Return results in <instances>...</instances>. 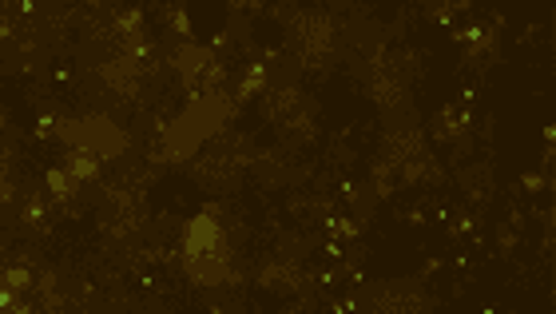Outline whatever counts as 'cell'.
I'll list each match as a JSON object with an SVG mask.
<instances>
[{
  "mask_svg": "<svg viewBox=\"0 0 556 314\" xmlns=\"http://www.w3.org/2000/svg\"><path fill=\"white\" fill-rule=\"evenodd\" d=\"M183 267L199 287H222L234 279L222 223H215L211 215H195L183 227Z\"/></svg>",
  "mask_w": 556,
  "mask_h": 314,
  "instance_id": "1",
  "label": "cell"
},
{
  "mask_svg": "<svg viewBox=\"0 0 556 314\" xmlns=\"http://www.w3.org/2000/svg\"><path fill=\"white\" fill-rule=\"evenodd\" d=\"M294 44H298V56L306 64L318 68L338 48V28H334V20L322 16V12H302L298 20H294Z\"/></svg>",
  "mask_w": 556,
  "mask_h": 314,
  "instance_id": "2",
  "label": "cell"
},
{
  "mask_svg": "<svg viewBox=\"0 0 556 314\" xmlns=\"http://www.w3.org/2000/svg\"><path fill=\"white\" fill-rule=\"evenodd\" d=\"M270 120H278L282 127H310V103L302 100V92H274L270 100Z\"/></svg>",
  "mask_w": 556,
  "mask_h": 314,
  "instance_id": "3",
  "label": "cell"
},
{
  "mask_svg": "<svg viewBox=\"0 0 556 314\" xmlns=\"http://www.w3.org/2000/svg\"><path fill=\"white\" fill-rule=\"evenodd\" d=\"M64 171H68L76 183L96 180V175H100V151H91V147L76 144L72 151H68V159H64Z\"/></svg>",
  "mask_w": 556,
  "mask_h": 314,
  "instance_id": "4",
  "label": "cell"
},
{
  "mask_svg": "<svg viewBox=\"0 0 556 314\" xmlns=\"http://www.w3.org/2000/svg\"><path fill=\"white\" fill-rule=\"evenodd\" d=\"M263 287H270V291H298V270L274 263V267L263 270Z\"/></svg>",
  "mask_w": 556,
  "mask_h": 314,
  "instance_id": "5",
  "label": "cell"
},
{
  "mask_svg": "<svg viewBox=\"0 0 556 314\" xmlns=\"http://www.w3.org/2000/svg\"><path fill=\"white\" fill-rule=\"evenodd\" d=\"M48 187H52V199H60V203L76 199V180H72L68 171H60V168L48 171Z\"/></svg>",
  "mask_w": 556,
  "mask_h": 314,
  "instance_id": "6",
  "label": "cell"
},
{
  "mask_svg": "<svg viewBox=\"0 0 556 314\" xmlns=\"http://www.w3.org/2000/svg\"><path fill=\"white\" fill-rule=\"evenodd\" d=\"M263 84H267V68L263 64H255V68H246V76H243V84H239V100H251L255 92H263Z\"/></svg>",
  "mask_w": 556,
  "mask_h": 314,
  "instance_id": "7",
  "label": "cell"
},
{
  "mask_svg": "<svg viewBox=\"0 0 556 314\" xmlns=\"http://www.w3.org/2000/svg\"><path fill=\"white\" fill-rule=\"evenodd\" d=\"M0 279H4V287H8V291H32V270H28V267H8V270H0Z\"/></svg>",
  "mask_w": 556,
  "mask_h": 314,
  "instance_id": "8",
  "label": "cell"
},
{
  "mask_svg": "<svg viewBox=\"0 0 556 314\" xmlns=\"http://www.w3.org/2000/svg\"><path fill=\"white\" fill-rule=\"evenodd\" d=\"M175 32L179 36H191V24H187V12H183V8L175 12Z\"/></svg>",
  "mask_w": 556,
  "mask_h": 314,
  "instance_id": "9",
  "label": "cell"
},
{
  "mask_svg": "<svg viewBox=\"0 0 556 314\" xmlns=\"http://www.w3.org/2000/svg\"><path fill=\"white\" fill-rule=\"evenodd\" d=\"M524 187L536 191V187H545V180H541V175H524Z\"/></svg>",
  "mask_w": 556,
  "mask_h": 314,
  "instance_id": "10",
  "label": "cell"
}]
</instances>
